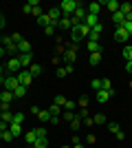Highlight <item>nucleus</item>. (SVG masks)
<instances>
[{
    "label": "nucleus",
    "mask_w": 132,
    "mask_h": 148,
    "mask_svg": "<svg viewBox=\"0 0 132 148\" xmlns=\"http://www.w3.org/2000/svg\"><path fill=\"white\" fill-rule=\"evenodd\" d=\"M33 148H49V139L46 137H38V142L33 144Z\"/></svg>",
    "instance_id": "24"
},
{
    "label": "nucleus",
    "mask_w": 132,
    "mask_h": 148,
    "mask_svg": "<svg viewBox=\"0 0 132 148\" xmlns=\"http://www.w3.org/2000/svg\"><path fill=\"white\" fill-rule=\"evenodd\" d=\"M38 22H40L42 27H49V25H51V18H49V13H42V16L38 18Z\"/></svg>",
    "instance_id": "29"
},
{
    "label": "nucleus",
    "mask_w": 132,
    "mask_h": 148,
    "mask_svg": "<svg viewBox=\"0 0 132 148\" xmlns=\"http://www.w3.org/2000/svg\"><path fill=\"white\" fill-rule=\"evenodd\" d=\"M66 75H68V73H66V66H60V69H57V77H66Z\"/></svg>",
    "instance_id": "44"
},
{
    "label": "nucleus",
    "mask_w": 132,
    "mask_h": 148,
    "mask_svg": "<svg viewBox=\"0 0 132 148\" xmlns=\"http://www.w3.org/2000/svg\"><path fill=\"white\" fill-rule=\"evenodd\" d=\"M112 20H114V25H117V27H121L123 22H126V16H123L121 11H114L112 13Z\"/></svg>",
    "instance_id": "18"
},
{
    "label": "nucleus",
    "mask_w": 132,
    "mask_h": 148,
    "mask_svg": "<svg viewBox=\"0 0 132 148\" xmlns=\"http://www.w3.org/2000/svg\"><path fill=\"white\" fill-rule=\"evenodd\" d=\"M9 130H11V135L13 137H20V135H22V124H9Z\"/></svg>",
    "instance_id": "16"
},
{
    "label": "nucleus",
    "mask_w": 132,
    "mask_h": 148,
    "mask_svg": "<svg viewBox=\"0 0 132 148\" xmlns=\"http://www.w3.org/2000/svg\"><path fill=\"white\" fill-rule=\"evenodd\" d=\"M123 58H126L128 62L132 60V44H130V47H123Z\"/></svg>",
    "instance_id": "37"
},
{
    "label": "nucleus",
    "mask_w": 132,
    "mask_h": 148,
    "mask_svg": "<svg viewBox=\"0 0 132 148\" xmlns=\"http://www.w3.org/2000/svg\"><path fill=\"white\" fill-rule=\"evenodd\" d=\"M88 53H101V44L99 42H88Z\"/></svg>",
    "instance_id": "23"
},
{
    "label": "nucleus",
    "mask_w": 132,
    "mask_h": 148,
    "mask_svg": "<svg viewBox=\"0 0 132 148\" xmlns=\"http://www.w3.org/2000/svg\"><path fill=\"white\" fill-rule=\"evenodd\" d=\"M0 42H2V47H5V51L9 53V56H11V58H16V51H18V44H16V42L11 40V36H5L2 40H0Z\"/></svg>",
    "instance_id": "3"
},
{
    "label": "nucleus",
    "mask_w": 132,
    "mask_h": 148,
    "mask_svg": "<svg viewBox=\"0 0 132 148\" xmlns=\"http://www.w3.org/2000/svg\"><path fill=\"white\" fill-rule=\"evenodd\" d=\"M112 97V95H110V93L108 91H104V88H99V91L95 93V99H97V102H99V104H106L108 99Z\"/></svg>",
    "instance_id": "13"
},
{
    "label": "nucleus",
    "mask_w": 132,
    "mask_h": 148,
    "mask_svg": "<svg viewBox=\"0 0 132 148\" xmlns=\"http://www.w3.org/2000/svg\"><path fill=\"white\" fill-rule=\"evenodd\" d=\"M33 13H35V18H40V16H42V9H40V7H35V9H33Z\"/></svg>",
    "instance_id": "54"
},
{
    "label": "nucleus",
    "mask_w": 132,
    "mask_h": 148,
    "mask_svg": "<svg viewBox=\"0 0 132 148\" xmlns=\"http://www.w3.org/2000/svg\"><path fill=\"white\" fill-rule=\"evenodd\" d=\"M11 40H13V42H16V44H20V42H22V40H24V38L20 36V33H13V36H11Z\"/></svg>",
    "instance_id": "45"
},
{
    "label": "nucleus",
    "mask_w": 132,
    "mask_h": 148,
    "mask_svg": "<svg viewBox=\"0 0 132 148\" xmlns=\"http://www.w3.org/2000/svg\"><path fill=\"white\" fill-rule=\"evenodd\" d=\"M26 91H29V88H26V86H22V84H20V86L16 88V91H13V97H24V95H26Z\"/></svg>",
    "instance_id": "26"
},
{
    "label": "nucleus",
    "mask_w": 132,
    "mask_h": 148,
    "mask_svg": "<svg viewBox=\"0 0 132 148\" xmlns=\"http://www.w3.org/2000/svg\"><path fill=\"white\" fill-rule=\"evenodd\" d=\"M77 104L82 106V108H86V106H88V97H86V95H84V97H79V102H77Z\"/></svg>",
    "instance_id": "47"
},
{
    "label": "nucleus",
    "mask_w": 132,
    "mask_h": 148,
    "mask_svg": "<svg viewBox=\"0 0 132 148\" xmlns=\"http://www.w3.org/2000/svg\"><path fill=\"white\" fill-rule=\"evenodd\" d=\"M126 71H128V73H132V60L126 62Z\"/></svg>",
    "instance_id": "56"
},
{
    "label": "nucleus",
    "mask_w": 132,
    "mask_h": 148,
    "mask_svg": "<svg viewBox=\"0 0 132 148\" xmlns=\"http://www.w3.org/2000/svg\"><path fill=\"white\" fill-rule=\"evenodd\" d=\"M0 111L7 113V111H9V104H7V102H0Z\"/></svg>",
    "instance_id": "50"
},
{
    "label": "nucleus",
    "mask_w": 132,
    "mask_h": 148,
    "mask_svg": "<svg viewBox=\"0 0 132 148\" xmlns=\"http://www.w3.org/2000/svg\"><path fill=\"white\" fill-rule=\"evenodd\" d=\"M73 148H84V146H82V144H77V146H73Z\"/></svg>",
    "instance_id": "58"
},
{
    "label": "nucleus",
    "mask_w": 132,
    "mask_h": 148,
    "mask_svg": "<svg viewBox=\"0 0 132 148\" xmlns=\"http://www.w3.org/2000/svg\"><path fill=\"white\" fill-rule=\"evenodd\" d=\"M18 51H20V53H31V42L22 40V42L18 44Z\"/></svg>",
    "instance_id": "21"
},
{
    "label": "nucleus",
    "mask_w": 132,
    "mask_h": 148,
    "mask_svg": "<svg viewBox=\"0 0 132 148\" xmlns=\"http://www.w3.org/2000/svg\"><path fill=\"white\" fill-rule=\"evenodd\" d=\"M82 5V2H77V0H62V5H60V9H62L64 16H70V13H75V9Z\"/></svg>",
    "instance_id": "2"
},
{
    "label": "nucleus",
    "mask_w": 132,
    "mask_h": 148,
    "mask_svg": "<svg viewBox=\"0 0 132 148\" xmlns=\"http://www.w3.org/2000/svg\"><path fill=\"white\" fill-rule=\"evenodd\" d=\"M101 2H90V5H86V11L90 13V16H99V11H101Z\"/></svg>",
    "instance_id": "14"
},
{
    "label": "nucleus",
    "mask_w": 132,
    "mask_h": 148,
    "mask_svg": "<svg viewBox=\"0 0 132 148\" xmlns=\"http://www.w3.org/2000/svg\"><path fill=\"white\" fill-rule=\"evenodd\" d=\"M79 126H82V117H79V115L75 113V119L70 122V128H73V130H79Z\"/></svg>",
    "instance_id": "28"
},
{
    "label": "nucleus",
    "mask_w": 132,
    "mask_h": 148,
    "mask_svg": "<svg viewBox=\"0 0 132 148\" xmlns=\"http://www.w3.org/2000/svg\"><path fill=\"white\" fill-rule=\"evenodd\" d=\"M114 137H117V139H119V142H121V139L126 137V133H123V130H119V133H117V135H114Z\"/></svg>",
    "instance_id": "55"
},
{
    "label": "nucleus",
    "mask_w": 132,
    "mask_h": 148,
    "mask_svg": "<svg viewBox=\"0 0 132 148\" xmlns=\"http://www.w3.org/2000/svg\"><path fill=\"white\" fill-rule=\"evenodd\" d=\"M7 27V20H5V16H0V29H5Z\"/></svg>",
    "instance_id": "53"
},
{
    "label": "nucleus",
    "mask_w": 132,
    "mask_h": 148,
    "mask_svg": "<svg viewBox=\"0 0 132 148\" xmlns=\"http://www.w3.org/2000/svg\"><path fill=\"white\" fill-rule=\"evenodd\" d=\"M93 119H95V124H108V117L104 115V113H97Z\"/></svg>",
    "instance_id": "31"
},
{
    "label": "nucleus",
    "mask_w": 132,
    "mask_h": 148,
    "mask_svg": "<svg viewBox=\"0 0 132 148\" xmlns=\"http://www.w3.org/2000/svg\"><path fill=\"white\" fill-rule=\"evenodd\" d=\"M49 18H51V25H60V20H62V9H60V7H53L49 11Z\"/></svg>",
    "instance_id": "7"
},
{
    "label": "nucleus",
    "mask_w": 132,
    "mask_h": 148,
    "mask_svg": "<svg viewBox=\"0 0 132 148\" xmlns=\"http://www.w3.org/2000/svg\"><path fill=\"white\" fill-rule=\"evenodd\" d=\"M62 119H64V122H73V119H75V113H73V111H64Z\"/></svg>",
    "instance_id": "33"
},
{
    "label": "nucleus",
    "mask_w": 132,
    "mask_h": 148,
    "mask_svg": "<svg viewBox=\"0 0 132 148\" xmlns=\"http://www.w3.org/2000/svg\"><path fill=\"white\" fill-rule=\"evenodd\" d=\"M29 73H31L33 77H35V75H40V73H42V66H40V64H31V66H29Z\"/></svg>",
    "instance_id": "30"
},
{
    "label": "nucleus",
    "mask_w": 132,
    "mask_h": 148,
    "mask_svg": "<svg viewBox=\"0 0 132 148\" xmlns=\"http://www.w3.org/2000/svg\"><path fill=\"white\" fill-rule=\"evenodd\" d=\"M84 124H86V126H93V124H95V119H93V117H90V115H88V117H86V119H84Z\"/></svg>",
    "instance_id": "52"
},
{
    "label": "nucleus",
    "mask_w": 132,
    "mask_h": 148,
    "mask_svg": "<svg viewBox=\"0 0 132 148\" xmlns=\"http://www.w3.org/2000/svg\"><path fill=\"white\" fill-rule=\"evenodd\" d=\"M5 53H7V51H5V47H2V44H0V58L5 56Z\"/></svg>",
    "instance_id": "57"
},
{
    "label": "nucleus",
    "mask_w": 132,
    "mask_h": 148,
    "mask_svg": "<svg viewBox=\"0 0 132 148\" xmlns=\"http://www.w3.org/2000/svg\"><path fill=\"white\" fill-rule=\"evenodd\" d=\"M75 58H77V51H75V44H73V47H68V49L64 51V60H66V64H73Z\"/></svg>",
    "instance_id": "11"
},
{
    "label": "nucleus",
    "mask_w": 132,
    "mask_h": 148,
    "mask_svg": "<svg viewBox=\"0 0 132 148\" xmlns=\"http://www.w3.org/2000/svg\"><path fill=\"white\" fill-rule=\"evenodd\" d=\"M0 122H5V124H11L13 122V113H0Z\"/></svg>",
    "instance_id": "27"
},
{
    "label": "nucleus",
    "mask_w": 132,
    "mask_h": 148,
    "mask_svg": "<svg viewBox=\"0 0 132 148\" xmlns=\"http://www.w3.org/2000/svg\"><path fill=\"white\" fill-rule=\"evenodd\" d=\"M22 11H24V13H31V11H33V7H31V5H29V2H26V5H24V7H22Z\"/></svg>",
    "instance_id": "51"
},
{
    "label": "nucleus",
    "mask_w": 132,
    "mask_h": 148,
    "mask_svg": "<svg viewBox=\"0 0 132 148\" xmlns=\"http://www.w3.org/2000/svg\"><path fill=\"white\" fill-rule=\"evenodd\" d=\"M7 69H9V71H11L13 75L18 73L20 69H22V66H20V60H18V56H16V58H11V60H7Z\"/></svg>",
    "instance_id": "12"
},
{
    "label": "nucleus",
    "mask_w": 132,
    "mask_h": 148,
    "mask_svg": "<svg viewBox=\"0 0 132 148\" xmlns=\"http://www.w3.org/2000/svg\"><path fill=\"white\" fill-rule=\"evenodd\" d=\"M18 60H20V66L26 69V66H31V64H33V53H20Z\"/></svg>",
    "instance_id": "9"
},
{
    "label": "nucleus",
    "mask_w": 132,
    "mask_h": 148,
    "mask_svg": "<svg viewBox=\"0 0 132 148\" xmlns=\"http://www.w3.org/2000/svg\"><path fill=\"white\" fill-rule=\"evenodd\" d=\"M53 31H55V25H49V27H44V33H46V36H53Z\"/></svg>",
    "instance_id": "43"
},
{
    "label": "nucleus",
    "mask_w": 132,
    "mask_h": 148,
    "mask_svg": "<svg viewBox=\"0 0 132 148\" xmlns=\"http://www.w3.org/2000/svg\"><path fill=\"white\" fill-rule=\"evenodd\" d=\"M2 86H5V91H16V88L20 86V82H18V75H7L5 82H2Z\"/></svg>",
    "instance_id": "4"
},
{
    "label": "nucleus",
    "mask_w": 132,
    "mask_h": 148,
    "mask_svg": "<svg viewBox=\"0 0 132 148\" xmlns=\"http://www.w3.org/2000/svg\"><path fill=\"white\" fill-rule=\"evenodd\" d=\"M90 42H99V33H95V31H90Z\"/></svg>",
    "instance_id": "48"
},
{
    "label": "nucleus",
    "mask_w": 132,
    "mask_h": 148,
    "mask_svg": "<svg viewBox=\"0 0 132 148\" xmlns=\"http://www.w3.org/2000/svg\"><path fill=\"white\" fill-rule=\"evenodd\" d=\"M101 88H104V91H108V93H110V95H114V88H112V82L108 80V77H104V80H101Z\"/></svg>",
    "instance_id": "19"
},
{
    "label": "nucleus",
    "mask_w": 132,
    "mask_h": 148,
    "mask_svg": "<svg viewBox=\"0 0 132 148\" xmlns=\"http://www.w3.org/2000/svg\"><path fill=\"white\" fill-rule=\"evenodd\" d=\"M90 86H93L95 91H99V88H101V80H93V82H90Z\"/></svg>",
    "instance_id": "46"
},
{
    "label": "nucleus",
    "mask_w": 132,
    "mask_h": 148,
    "mask_svg": "<svg viewBox=\"0 0 132 148\" xmlns=\"http://www.w3.org/2000/svg\"><path fill=\"white\" fill-rule=\"evenodd\" d=\"M2 139H5V142H11V139H13L11 130H2Z\"/></svg>",
    "instance_id": "41"
},
{
    "label": "nucleus",
    "mask_w": 132,
    "mask_h": 148,
    "mask_svg": "<svg viewBox=\"0 0 132 148\" xmlns=\"http://www.w3.org/2000/svg\"><path fill=\"white\" fill-rule=\"evenodd\" d=\"M24 139L29 146H33V144L38 142V135H35V130H29V133H24Z\"/></svg>",
    "instance_id": "17"
},
{
    "label": "nucleus",
    "mask_w": 132,
    "mask_h": 148,
    "mask_svg": "<svg viewBox=\"0 0 132 148\" xmlns=\"http://www.w3.org/2000/svg\"><path fill=\"white\" fill-rule=\"evenodd\" d=\"M24 122V113H13V124H22Z\"/></svg>",
    "instance_id": "38"
},
{
    "label": "nucleus",
    "mask_w": 132,
    "mask_h": 148,
    "mask_svg": "<svg viewBox=\"0 0 132 148\" xmlns=\"http://www.w3.org/2000/svg\"><path fill=\"white\" fill-rule=\"evenodd\" d=\"M0 16H2V13H0Z\"/></svg>",
    "instance_id": "61"
},
{
    "label": "nucleus",
    "mask_w": 132,
    "mask_h": 148,
    "mask_svg": "<svg viewBox=\"0 0 132 148\" xmlns=\"http://www.w3.org/2000/svg\"><path fill=\"white\" fill-rule=\"evenodd\" d=\"M31 80H33V75L29 73V69H26V71H20V73H18V82L22 84V86L29 88V86H31Z\"/></svg>",
    "instance_id": "6"
},
{
    "label": "nucleus",
    "mask_w": 132,
    "mask_h": 148,
    "mask_svg": "<svg viewBox=\"0 0 132 148\" xmlns=\"http://www.w3.org/2000/svg\"><path fill=\"white\" fill-rule=\"evenodd\" d=\"M84 25H86L88 29L97 27V25H99V16H90V13H88V16H86V20H84Z\"/></svg>",
    "instance_id": "15"
},
{
    "label": "nucleus",
    "mask_w": 132,
    "mask_h": 148,
    "mask_svg": "<svg viewBox=\"0 0 132 148\" xmlns=\"http://www.w3.org/2000/svg\"><path fill=\"white\" fill-rule=\"evenodd\" d=\"M62 148H70V146H62Z\"/></svg>",
    "instance_id": "60"
},
{
    "label": "nucleus",
    "mask_w": 132,
    "mask_h": 148,
    "mask_svg": "<svg viewBox=\"0 0 132 148\" xmlns=\"http://www.w3.org/2000/svg\"><path fill=\"white\" fill-rule=\"evenodd\" d=\"M0 139H2V130H0Z\"/></svg>",
    "instance_id": "59"
},
{
    "label": "nucleus",
    "mask_w": 132,
    "mask_h": 148,
    "mask_svg": "<svg viewBox=\"0 0 132 148\" xmlns=\"http://www.w3.org/2000/svg\"><path fill=\"white\" fill-rule=\"evenodd\" d=\"M90 31H95V33H99V36H101V31H104V25H101V22H99V25H97V27H93V29H90Z\"/></svg>",
    "instance_id": "49"
},
{
    "label": "nucleus",
    "mask_w": 132,
    "mask_h": 148,
    "mask_svg": "<svg viewBox=\"0 0 132 148\" xmlns=\"http://www.w3.org/2000/svg\"><path fill=\"white\" fill-rule=\"evenodd\" d=\"M66 102H68V99L64 97V95H55V99H53V104H57V106H64Z\"/></svg>",
    "instance_id": "36"
},
{
    "label": "nucleus",
    "mask_w": 132,
    "mask_h": 148,
    "mask_svg": "<svg viewBox=\"0 0 132 148\" xmlns=\"http://www.w3.org/2000/svg\"><path fill=\"white\" fill-rule=\"evenodd\" d=\"M99 60H101V53H90V64H93V66H97V64H99Z\"/></svg>",
    "instance_id": "34"
},
{
    "label": "nucleus",
    "mask_w": 132,
    "mask_h": 148,
    "mask_svg": "<svg viewBox=\"0 0 132 148\" xmlns=\"http://www.w3.org/2000/svg\"><path fill=\"white\" fill-rule=\"evenodd\" d=\"M119 11L123 13V16H128V13L132 11V5H130V2H123V5H119Z\"/></svg>",
    "instance_id": "32"
},
{
    "label": "nucleus",
    "mask_w": 132,
    "mask_h": 148,
    "mask_svg": "<svg viewBox=\"0 0 132 148\" xmlns=\"http://www.w3.org/2000/svg\"><path fill=\"white\" fill-rule=\"evenodd\" d=\"M11 99H13V93L11 91H2V93H0V102H7V104H9Z\"/></svg>",
    "instance_id": "25"
},
{
    "label": "nucleus",
    "mask_w": 132,
    "mask_h": 148,
    "mask_svg": "<svg viewBox=\"0 0 132 148\" xmlns=\"http://www.w3.org/2000/svg\"><path fill=\"white\" fill-rule=\"evenodd\" d=\"M35 135H38V137H46V128H44V126L35 128Z\"/></svg>",
    "instance_id": "42"
},
{
    "label": "nucleus",
    "mask_w": 132,
    "mask_h": 148,
    "mask_svg": "<svg viewBox=\"0 0 132 148\" xmlns=\"http://www.w3.org/2000/svg\"><path fill=\"white\" fill-rule=\"evenodd\" d=\"M108 130H110V133H112V135H117V133H119V124H114V122H108Z\"/></svg>",
    "instance_id": "35"
},
{
    "label": "nucleus",
    "mask_w": 132,
    "mask_h": 148,
    "mask_svg": "<svg viewBox=\"0 0 132 148\" xmlns=\"http://www.w3.org/2000/svg\"><path fill=\"white\" fill-rule=\"evenodd\" d=\"M75 102H73V99H68V102H66V104H64V111H75Z\"/></svg>",
    "instance_id": "40"
},
{
    "label": "nucleus",
    "mask_w": 132,
    "mask_h": 148,
    "mask_svg": "<svg viewBox=\"0 0 132 148\" xmlns=\"http://www.w3.org/2000/svg\"><path fill=\"white\" fill-rule=\"evenodd\" d=\"M101 5L104 7H108V9H110V11H119V2H117V0H106V2H101Z\"/></svg>",
    "instance_id": "20"
},
{
    "label": "nucleus",
    "mask_w": 132,
    "mask_h": 148,
    "mask_svg": "<svg viewBox=\"0 0 132 148\" xmlns=\"http://www.w3.org/2000/svg\"><path fill=\"white\" fill-rule=\"evenodd\" d=\"M90 36V29H88L84 22H79V25H75L73 29H70V38H73V42H79V40H84V38Z\"/></svg>",
    "instance_id": "1"
},
{
    "label": "nucleus",
    "mask_w": 132,
    "mask_h": 148,
    "mask_svg": "<svg viewBox=\"0 0 132 148\" xmlns=\"http://www.w3.org/2000/svg\"><path fill=\"white\" fill-rule=\"evenodd\" d=\"M86 16H88L86 7H84V5H79V7H77V9H75V13L70 16V18H73V20H75V22H77V25H79V22H84V20H86Z\"/></svg>",
    "instance_id": "5"
},
{
    "label": "nucleus",
    "mask_w": 132,
    "mask_h": 148,
    "mask_svg": "<svg viewBox=\"0 0 132 148\" xmlns=\"http://www.w3.org/2000/svg\"><path fill=\"white\" fill-rule=\"evenodd\" d=\"M114 40H117V42H128V40H130V33H128L123 27H117V31H114Z\"/></svg>",
    "instance_id": "8"
},
{
    "label": "nucleus",
    "mask_w": 132,
    "mask_h": 148,
    "mask_svg": "<svg viewBox=\"0 0 132 148\" xmlns=\"http://www.w3.org/2000/svg\"><path fill=\"white\" fill-rule=\"evenodd\" d=\"M49 113L53 115V117H60V115H62V106H57V104H51V106H49Z\"/></svg>",
    "instance_id": "22"
},
{
    "label": "nucleus",
    "mask_w": 132,
    "mask_h": 148,
    "mask_svg": "<svg viewBox=\"0 0 132 148\" xmlns=\"http://www.w3.org/2000/svg\"><path fill=\"white\" fill-rule=\"evenodd\" d=\"M42 122H51V113L49 111H40V115H38Z\"/></svg>",
    "instance_id": "39"
},
{
    "label": "nucleus",
    "mask_w": 132,
    "mask_h": 148,
    "mask_svg": "<svg viewBox=\"0 0 132 148\" xmlns=\"http://www.w3.org/2000/svg\"><path fill=\"white\" fill-rule=\"evenodd\" d=\"M75 25H77V22H75L73 18H70V16H62V20H60V25H57V27H62V29L70 31V29H73Z\"/></svg>",
    "instance_id": "10"
}]
</instances>
